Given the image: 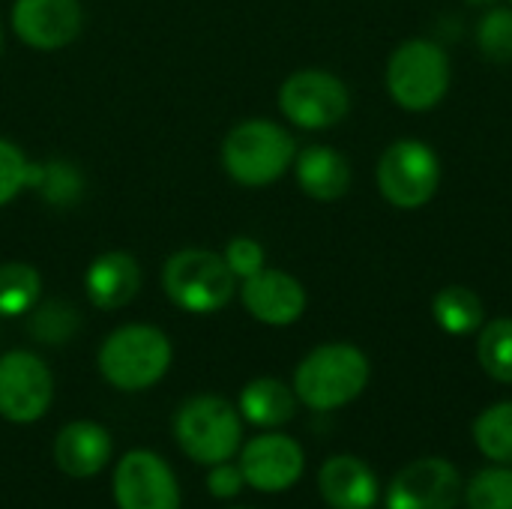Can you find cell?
Instances as JSON below:
<instances>
[{
    "label": "cell",
    "instance_id": "8",
    "mask_svg": "<svg viewBox=\"0 0 512 509\" xmlns=\"http://www.w3.org/2000/svg\"><path fill=\"white\" fill-rule=\"evenodd\" d=\"M279 111L297 129H333L351 111L345 81L327 69H297L279 87Z\"/></svg>",
    "mask_w": 512,
    "mask_h": 509
},
{
    "label": "cell",
    "instance_id": "20",
    "mask_svg": "<svg viewBox=\"0 0 512 509\" xmlns=\"http://www.w3.org/2000/svg\"><path fill=\"white\" fill-rule=\"evenodd\" d=\"M432 318L450 336H471L486 324V306L468 285H447L432 300Z\"/></svg>",
    "mask_w": 512,
    "mask_h": 509
},
{
    "label": "cell",
    "instance_id": "16",
    "mask_svg": "<svg viewBox=\"0 0 512 509\" xmlns=\"http://www.w3.org/2000/svg\"><path fill=\"white\" fill-rule=\"evenodd\" d=\"M318 489L330 509H375L378 477L357 456H333L318 471Z\"/></svg>",
    "mask_w": 512,
    "mask_h": 509
},
{
    "label": "cell",
    "instance_id": "5",
    "mask_svg": "<svg viewBox=\"0 0 512 509\" xmlns=\"http://www.w3.org/2000/svg\"><path fill=\"white\" fill-rule=\"evenodd\" d=\"M450 57L432 39H405L387 60V93L405 111H432L450 90Z\"/></svg>",
    "mask_w": 512,
    "mask_h": 509
},
{
    "label": "cell",
    "instance_id": "11",
    "mask_svg": "<svg viewBox=\"0 0 512 509\" xmlns=\"http://www.w3.org/2000/svg\"><path fill=\"white\" fill-rule=\"evenodd\" d=\"M465 495L462 474L453 462L426 456L405 465L390 489H387V509H456Z\"/></svg>",
    "mask_w": 512,
    "mask_h": 509
},
{
    "label": "cell",
    "instance_id": "25",
    "mask_svg": "<svg viewBox=\"0 0 512 509\" xmlns=\"http://www.w3.org/2000/svg\"><path fill=\"white\" fill-rule=\"evenodd\" d=\"M81 327V315L66 300H45L30 309L27 330L39 345H63L69 342Z\"/></svg>",
    "mask_w": 512,
    "mask_h": 509
},
{
    "label": "cell",
    "instance_id": "7",
    "mask_svg": "<svg viewBox=\"0 0 512 509\" xmlns=\"http://www.w3.org/2000/svg\"><path fill=\"white\" fill-rule=\"evenodd\" d=\"M441 186V159L420 138L393 141L378 159V189L399 210L426 207Z\"/></svg>",
    "mask_w": 512,
    "mask_h": 509
},
{
    "label": "cell",
    "instance_id": "33",
    "mask_svg": "<svg viewBox=\"0 0 512 509\" xmlns=\"http://www.w3.org/2000/svg\"><path fill=\"white\" fill-rule=\"evenodd\" d=\"M510 3H512V0H510Z\"/></svg>",
    "mask_w": 512,
    "mask_h": 509
},
{
    "label": "cell",
    "instance_id": "18",
    "mask_svg": "<svg viewBox=\"0 0 512 509\" xmlns=\"http://www.w3.org/2000/svg\"><path fill=\"white\" fill-rule=\"evenodd\" d=\"M294 177L297 186L312 198L333 204L348 195L351 189V165L348 159L327 147V144H309L294 156Z\"/></svg>",
    "mask_w": 512,
    "mask_h": 509
},
{
    "label": "cell",
    "instance_id": "26",
    "mask_svg": "<svg viewBox=\"0 0 512 509\" xmlns=\"http://www.w3.org/2000/svg\"><path fill=\"white\" fill-rule=\"evenodd\" d=\"M468 509H512V465H489L465 486Z\"/></svg>",
    "mask_w": 512,
    "mask_h": 509
},
{
    "label": "cell",
    "instance_id": "1",
    "mask_svg": "<svg viewBox=\"0 0 512 509\" xmlns=\"http://www.w3.org/2000/svg\"><path fill=\"white\" fill-rule=\"evenodd\" d=\"M369 357L351 342H330L309 351L294 372V393L312 411L351 405L369 384Z\"/></svg>",
    "mask_w": 512,
    "mask_h": 509
},
{
    "label": "cell",
    "instance_id": "12",
    "mask_svg": "<svg viewBox=\"0 0 512 509\" xmlns=\"http://www.w3.org/2000/svg\"><path fill=\"white\" fill-rule=\"evenodd\" d=\"M12 30L33 51H60L72 45L84 27L78 0H15Z\"/></svg>",
    "mask_w": 512,
    "mask_h": 509
},
{
    "label": "cell",
    "instance_id": "9",
    "mask_svg": "<svg viewBox=\"0 0 512 509\" xmlns=\"http://www.w3.org/2000/svg\"><path fill=\"white\" fill-rule=\"evenodd\" d=\"M54 399V378L42 357L30 351H6L0 357V417L18 426L36 423L48 414Z\"/></svg>",
    "mask_w": 512,
    "mask_h": 509
},
{
    "label": "cell",
    "instance_id": "21",
    "mask_svg": "<svg viewBox=\"0 0 512 509\" xmlns=\"http://www.w3.org/2000/svg\"><path fill=\"white\" fill-rule=\"evenodd\" d=\"M27 189H36V195L51 207H72L84 195V177L66 159L30 162V186Z\"/></svg>",
    "mask_w": 512,
    "mask_h": 509
},
{
    "label": "cell",
    "instance_id": "28",
    "mask_svg": "<svg viewBox=\"0 0 512 509\" xmlns=\"http://www.w3.org/2000/svg\"><path fill=\"white\" fill-rule=\"evenodd\" d=\"M30 186V159L18 144L0 138V207L15 201Z\"/></svg>",
    "mask_w": 512,
    "mask_h": 509
},
{
    "label": "cell",
    "instance_id": "19",
    "mask_svg": "<svg viewBox=\"0 0 512 509\" xmlns=\"http://www.w3.org/2000/svg\"><path fill=\"white\" fill-rule=\"evenodd\" d=\"M240 417L258 429H279L297 414V393L279 378H255L240 393Z\"/></svg>",
    "mask_w": 512,
    "mask_h": 509
},
{
    "label": "cell",
    "instance_id": "10",
    "mask_svg": "<svg viewBox=\"0 0 512 509\" xmlns=\"http://www.w3.org/2000/svg\"><path fill=\"white\" fill-rule=\"evenodd\" d=\"M117 509H180V486L171 465L150 450H129L114 471Z\"/></svg>",
    "mask_w": 512,
    "mask_h": 509
},
{
    "label": "cell",
    "instance_id": "15",
    "mask_svg": "<svg viewBox=\"0 0 512 509\" xmlns=\"http://www.w3.org/2000/svg\"><path fill=\"white\" fill-rule=\"evenodd\" d=\"M141 279H144V273H141L138 258L114 249V252H102L90 261V267L84 273V291L96 309L117 312L135 300V294L141 291Z\"/></svg>",
    "mask_w": 512,
    "mask_h": 509
},
{
    "label": "cell",
    "instance_id": "22",
    "mask_svg": "<svg viewBox=\"0 0 512 509\" xmlns=\"http://www.w3.org/2000/svg\"><path fill=\"white\" fill-rule=\"evenodd\" d=\"M42 300V276L33 264H0V318H21Z\"/></svg>",
    "mask_w": 512,
    "mask_h": 509
},
{
    "label": "cell",
    "instance_id": "6",
    "mask_svg": "<svg viewBox=\"0 0 512 509\" xmlns=\"http://www.w3.org/2000/svg\"><path fill=\"white\" fill-rule=\"evenodd\" d=\"M180 450L198 465H219L237 456L243 444V417L222 396H192L174 417Z\"/></svg>",
    "mask_w": 512,
    "mask_h": 509
},
{
    "label": "cell",
    "instance_id": "30",
    "mask_svg": "<svg viewBox=\"0 0 512 509\" xmlns=\"http://www.w3.org/2000/svg\"><path fill=\"white\" fill-rule=\"evenodd\" d=\"M246 486L243 480V471L228 465V462H219V465H210V474H207V492L219 501H228L234 495H240V489Z\"/></svg>",
    "mask_w": 512,
    "mask_h": 509
},
{
    "label": "cell",
    "instance_id": "29",
    "mask_svg": "<svg viewBox=\"0 0 512 509\" xmlns=\"http://www.w3.org/2000/svg\"><path fill=\"white\" fill-rule=\"evenodd\" d=\"M222 258H225L228 270H231L237 279H249V276H255L258 270L267 267V252H264V246H261L255 237H243V234L228 240Z\"/></svg>",
    "mask_w": 512,
    "mask_h": 509
},
{
    "label": "cell",
    "instance_id": "3",
    "mask_svg": "<svg viewBox=\"0 0 512 509\" xmlns=\"http://www.w3.org/2000/svg\"><path fill=\"white\" fill-rule=\"evenodd\" d=\"M297 141L294 135L267 117H252L237 123L222 141L225 174L249 189L270 186L294 165Z\"/></svg>",
    "mask_w": 512,
    "mask_h": 509
},
{
    "label": "cell",
    "instance_id": "27",
    "mask_svg": "<svg viewBox=\"0 0 512 509\" xmlns=\"http://www.w3.org/2000/svg\"><path fill=\"white\" fill-rule=\"evenodd\" d=\"M477 48L492 63H512V9L489 6L477 24Z\"/></svg>",
    "mask_w": 512,
    "mask_h": 509
},
{
    "label": "cell",
    "instance_id": "2",
    "mask_svg": "<svg viewBox=\"0 0 512 509\" xmlns=\"http://www.w3.org/2000/svg\"><path fill=\"white\" fill-rule=\"evenodd\" d=\"M171 360H174L171 339L159 327L123 324L105 336L96 366L114 390L141 393L165 378Z\"/></svg>",
    "mask_w": 512,
    "mask_h": 509
},
{
    "label": "cell",
    "instance_id": "23",
    "mask_svg": "<svg viewBox=\"0 0 512 509\" xmlns=\"http://www.w3.org/2000/svg\"><path fill=\"white\" fill-rule=\"evenodd\" d=\"M474 444L492 465H512V402H498L474 420Z\"/></svg>",
    "mask_w": 512,
    "mask_h": 509
},
{
    "label": "cell",
    "instance_id": "24",
    "mask_svg": "<svg viewBox=\"0 0 512 509\" xmlns=\"http://www.w3.org/2000/svg\"><path fill=\"white\" fill-rule=\"evenodd\" d=\"M477 360L492 381L512 384V318H492L480 327Z\"/></svg>",
    "mask_w": 512,
    "mask_h": 509
},
{
    "label": "cell",
    "instance_id": "31",
    "mask_svg": "<svg viewBox=\"0 0 512 509\" xmlns=\"http://www.w3.org/2000/svg\"><path fill=\"white\" fill-rule=\"evenodd\" d=\"M471 6H483V9H489V6H495L498 0H468Z\"/></svg>",
    "mask_w": 512,
    "mask_h": 509
},
{
    "label": "cell",
    "instance_id": "4",
    "mask_svg": "<svg viewBox=\"0 0 512 509\" xmlns=\"http://www.w3.org/2000/svg\"><path fill=\"white\" fill-rule=\"evenodd\" d=\"M165 297L189 315H213L237 294V276L210 249H180L162 264Z\"/></svg>",
    "mask_w": 512,
    "mask_h": 509
},
{
    "label": "cell",
    "instance_id": "14",
    "mask_svg": "<svg viewBox=\"0 0 512 509\" xmlns=\"http://www.w3.org/2000/svg\"><path fill=\"white\" fill-rule=\"evenodd\" d=\"M240 300L243 309L267 327L297 324L306 312V288L300 285V279L276 267H264L255 276L243 279Z\"/></svg>",
    "mask_w": 512,
    "mask_h": 509
},
{
    "label": "cell",
    "instance_id": "32",
    "mask_svg": "<svg viewBox=\"0 0 512 509\" xmlns=\"http://www.w3.org/2000/svg\"><path fill=\"white\" fill-rule=\"evenodd\" d=\"M0 51H3V33H0Z\"/></svg>",
    "mask_w": 512,
    "mask_h": 509
},
{
    "label": "cell",
    "instance_id": "13",
    "mask_svg": "<svg viewBox=\"0 0 512 509\" xmlns=\"http://www.w3.org/2000/svg\"><path fill=\"white\" fill-rule=\"evenodd\" d=\"M303 468H306L303 447L282 432L258 435L240 450V471L246 486L267 495L291 489L303 477Z\"/></svg>",
    "mask_w": 512,
    "mask_h": 509
},
{
    "label": "cell",
    "instance_id": "17",
    "mask_svg": "<svg viewBox=\"0 0 512 509\" xmlns=\"http://www.w3.org/2000/svg\"><path fill=\"white\" fill-rule=\"evenodd\" d=\"M54 459L66 477H96L111 459V435L93 420H75L57 432Z\"/></svg>",
    "mask_w": 512,
    "mask_h": 509
}]
</instances>
